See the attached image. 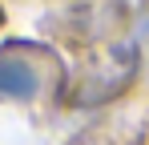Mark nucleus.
Listing matches in <instances>:
<instances>
[{"mask_svg":"<svg viewBox=\"0 0 149 145\" xmlns=\"http://www.w3.org/2000/svg\"><path fill=\"white\" fill-rule=\"evenodd\" d=\"M61 77L56 52L32 40L0 45V97L4 101H36Z\"/></svg>","mask_w":149,"mask_h":145,"instance_id":"f257e3e1","label":"nucleus"},{"mask_svg":"<svg viewBox=\"0 0 149 145\" xmlns=\"http://www.w3.org/2000/svg\"><path fill=\"white\" fill-rule=\"evenodd\" d=\"M0 20H4V8H0Z\"/></svg>","mask_w":149,"mask_h":145,"instance_id":"f03ea898","label":"nucleus"}]
</instances>
